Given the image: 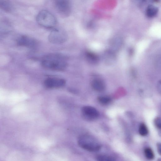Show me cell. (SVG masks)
I'll use <instances>...</instances> for the list:
<instances>
[{
	"label": "cell",
	"instance_id": "3",
	"mask_svg": "<svg viewBox=\"0 0 161 161\" xmlns=\"http://www.w3.org/2000/svg\"><path fill=\"white\" fill-rule=\"evenodd\" d=\"M78 144L82 149L90 152H96L101 148V145L94 137L84 135L81 136L78 140Z\"/></svg>",
	"mask_w": 161,
	"mask_h": 161
},
{
	"label": "cell",
	"instance_id": "14",
	"mask_svg": "<svg viewBox=\"0 0 161 161\" xmlns=\"http://www.w3.org/2000/svg\"><path fill=\"white\" fill-rule=\"evenodd\" d=\"M139 132L142 136H146L148 133V130L145 124L143 123L140 125L139 128Z\"/></svg>",
	"mask_w": 161,
	"mask_h": 161
},
{
	"label": "cell",
	"instance_id": "7",
	"mask_svg": "<svg viewBox=\"0 0 161 161\" xmlns=\"http://www.w3.org/2000/svg\"><path fill=\"white\" fill-rule=\"evenodd\" d=\"M82 114L84 119L89 121H94L97 119L99 116L98 111L92 106H86L82 109Z\"/></svg>",
	"mask_w": 161,
	"mask_h": 161
},
{
	"label": "cell",
	"instance_id": "9",
	"mask_svg": "<svg viewBox=\"0 0 161 161\" xmlns=\"http://www.w3.org/2000/svg\"><path fill=\"white\" fill-rule=\"evenodd\" d=\"M91 84L92 88L98 92H102L106 88L105 84L101 79H94L91 82Z\"/></svg>",
	"mask_w": 161,
	"mask_h": 161
},
{
	"label": "cell",
	"instance_id": "15",
	"mask_svg": "<svg viewBox=\"0 0 161 161\" xmlns=\"http://www.w3.org/2000/svg\"><path fill=\"white\" fill-rule=\"evenodd\" d=\"M145 153L146 157L149 160L153 159L154 157V155L153 151L150 148H148L145 150Z\"/></svg>",
	"mask_w": 161,
	"mask_h": 161
},
{
	"label": "cell",
	"instance_id": "11",
	"mask_svg": "<svg viewBox=\"0 0 161 161\" xmlns=\"http://www.w3.org/2000/svg\"><path fill=\"white\" fill-rule=\"evenodd\" d=\"M149 87L145 85H142L140 87L139 92L143 97L149 96L151 94V90Z\"/></svg>",
	"mask_w": 161,
	"mask_h": 161
},
{
	"label": "cell",
	"instance_id": "16",
	"mask_svg": "<svg viewBox=\"0 0 161 161\" xmlns=\"http://www.w3.org/2000/svg\"><path fill=\"white\" fill-rule=\"evenodd\" d=\"M97 161H116L111 157L106 155H101L97 157Z\"/></svg>",
	"mask_w": 161,
	"mask_h": 161
},
{
	"label": "cell",
	"instance_id": "2",
	"mask_svg": "<svg viewBox=\"0 0 161 161\" xmlns=\"http://www.w3.org/2000/svg\"><path fill=\"white\" fill-rule=\"evenodd\" d=\"M36 21L39 25L48 28H54L57 23L54 15L46 10H43L38 12Z\"/></svg>",
	"mask_w": 161,
	"mask_h": 161
},
{
	"label": "cell",
	"instance_id": "6",
	"mask_svg": "<svg viewBox=\"0 0 161 161\" xmlns=\"http://www.w3.org/2000/svg\"><path fill=\"white\" fill-rule=\"evenodd\" d=\"M16 41L17 45L31 49H36L38 45V42L35 39L27 35L19 36Z\"/></svg>",
	"mask_w": 161,
	"mask_h": 161
},
{
	"label": "cell",
	"instance_id": "8",
	"mask_svg": "<svg viewBox=\"0 0 161 161\" xmlns=\"http://www.w3.org/2000/svg\"><path fill=\"white\" fill-rule=\"evenodd\" d=\"M66 81L62 78H49L44 82V85L46 88L50 89L60 88L66 84Z\"/></svg>",
	"mask_w": 161,
	"mask_h": 161
},
{
	"label": "cell",
	"instance_id": "5",
	"mask_svg": "<svg viewBox=\"0 0 161 161\" xmlns=\"http://www.w3.org/2000/svg\"><path fill=\"white\" fill-rule=\"evenodd\" d=\"M55 7L58 14L63 17H67L70 15L72 11L71 4L66 0H58L54 3Z\"/></svg>",
	"mask_w": 161,
	"mask_h": 161
},
{
	"label": "cell",
	"instance_id": "10",
	"mask_svg": "<svg viewBox=\"0 0 161 161\" xmlns=\"http://www.w3.org/2000/svg\"><path fill=\"white\" fill-rule=\"evenodd\" d=\"M157 7L152 5L148 6L146 11L147 16L149 17H153L157 14L158 12Z\"/></svg>",
	"mask_w": 161,
	"mask_h": 161
},
{
	"label": "cell",
	"instance_id": "12",
	"mask_svg": "<svg viewBox=\"0 0 161 161\" xmlns=\"http://www.w3.org/2000/svg\"><path fill=\"white\" fill-rule=\"evenodd\" d=\"M0 6L3 9L7 11H11L12 9L11 4L6 1H0Z\"/></svg>",
	"mask_w": 161,
	"mask_h": 161
},
{
	"label": "cell",
	"instance_id": "4",
	"mask_svg": "<svg viewBox=\"0 0 161 161\" xmlns=\"http://www.w3.org/2000/svg\"><path fill=\"white\" fill-rule=\"evenodd\" d=\"M67 34L64 30L55 28L52 30L48 36L50 42L56 44L65 43L67 40Z\"/></svg>",
	"mask_w": 161,
	"mask_h": 161
},
{
	"label": "cell",
	"instance_id": "13",
	"mask_svg": "<svg viewBox=\"0 0 161 161\" xmlns=\"http://www.w3.org/2000/svg\"><path fill=\"white\" fill-rule=\"evenodd\" d=\"M98 100L99 103L103 105L109 104L111 101V98L107 96H99L98 98Z\"/></svg>",
	"mask_w": 161,
	"mask_h": 161
},
{
	"label": "cell",
	"instance_id": "1",
	"mask_svg": "<svg viewBox=\"0 0 161 161\" xmlns=\"http://www.w3.org/2000/svg\"><path fill=\"white\" fill-rule=\"evenodd\" d=\"M42 66L46 69L56 71H63L67 66L66 56L59 53H51L43 56L41 61Z\"/></svg>",
	"mask_w": 161,
	"mask_h": 161
},
{
	"label": "cell",
	"instance_id": "19",
	"mask_svg": "<svg viewBox=\"0 0 161 161\" xmlns=\"http://www.w3.org/2000/svg\"><path fill=\"white\" fill-rule=\"evenodd\" d=\"M157 150L159 154L161 155V143H158L157 145Z\"/></svg>",
	"mask_w": 161,
	"mask_h": 161
},
{
	"label": "cell",
	"instance_id": "18",
	"mask_svg": "<svg viewBox=\"0 0 161 161\" xmlns=\"http://www.w3.org/2000/svg\"><path fill=\"white\" fill-rule=\"evenodd\" d=\"M157 89L159 92L161 94V79L158 82Z\"/></svg>",
	"mask_w": 161,
	"mask_h": 161
},
{
	"label": "cell",
	"instance_id": "17",
	"mask_svg": "<svg viewBox=\"0 0 161 161\" xmlns=\"http://www.w3.org/2000/svg\"><path fill=\"white\" fill-rule=\"evenodd\" d=\"M154 123L157 128L161 129V118L157 117L155 120Z\"/></svg>",
	"mask_w": 161,
	"mask_h": 161
}]
</instances>
